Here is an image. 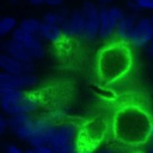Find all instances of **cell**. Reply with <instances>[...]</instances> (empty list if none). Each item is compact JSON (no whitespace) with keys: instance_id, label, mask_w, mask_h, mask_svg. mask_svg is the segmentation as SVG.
<instances>
[{"instance_id":"obj_1","label":"cell","mask_w":153,"mask_h":153,"mask_svg":"<svg viewBox=\"0 0 153 153\" xmlns=\"http://www.w3.org/2000/svg\"><path fill=\"white\" fill-rule=\"evenodd\" d=\"M152 123L148 114L138 107L122 110L114 122V132L122 142L139 144L151 137Z\"/></svg>"},{"instance_id":"obj_2","label":"cell","mask_w":153,"mask_h":153,"mask_svg":"<svg viewBox=\"0 0 153 153\" xmlns=\"http://www.w3.org/2000/svg\"><path fill=\"white\" fill-rule=\"evenodd\" d=\"M123 45L104 49L100 57V72L106 79H115L123 75L130 65V54Z\"/></svg>"},{"instance_id":"obj_3","label":"cell","mask_w":153,"mask_h":153,"mask_svg":"<svg viewBox=\"0 0 153 153\" xmlns=\"http://www.w3.org/2000/svg\"><path fill=\"white\" fill-rule=\"evenodd\" d=\"M37 100L22 90L0 89V107L11 116L19 114H32L38 108Z\"/></svg>"},{"instance_id":"obj_4","label":"cell","mask_w":153,"mask_h":153,"mask_svg":"<svg viewBox=\"0 0 153 153\" xmlns=\"http://www.w3.org/2000/svg\"><path fill=\"white\" fill-rule=\"evenodd\" d=\"M99 8L100 18L99 37L104 41L109 40L115 35L117 26L125 13L118 6L108 7L107 5H100Z\"/></svg>"},{"instance_id":"obj_5","label":"cell","mask_w":153,"mask_h":153,"mask_svg":"<svg viewBox=\"0 0 153 153\" xmlns=\"http://www.w3.org/2000/svg\"><path fill=\"white\" fill-rule=\"evenodd\" d=\"M12 38L26 48L33 61L42 59L45 56L44 46L39 35L28 33L18 27L12 33Z\"/></svg>"},{"instance_id":"obj_6","label":"cell","mask_w":153,"mask_h":153,"mask_svg":"<svg viewBox=\"0 0 153 153\" xmlns=\"http://www.w3.org/2000/svg\"><path fill=\"white\" fill-rule=\"evenodd\" d=\"M85 20V40L94 41L99 37L100 18V8L92 1H85L80 8Z\"/></svg>"},{"instance_id":"obj_7","label":"cell","mask_w":153,"mask_h":153,"mask_svg":"<svg viewBox=\"0 0 153 153\" xmlns=\"http://www.w3.org/2000/svg\"><path fill=\"white\" fill-rule=\"evenodd\" d=\"M56 125L52 121L46 118H39L34 120V127L33 134L27 141L32 147H38L41 145L49 144L53 137Z\"/></svg>"},{"instance_id":"obj_8","label":"cell","mask_w":153,"mask_h":153,"mask_svg":"<svg viewBox=\"0 0 153 153\" xmlns=\"http://www.w3.org/2000/svg\"><path fill=\"white\" fill-rule=\"evenodd\" d=\"M38 76L34 74H9L0 73V89H16L25 91L37 85Z\"/></svg>"},{"instance_id":"obj_9","label":"cell","mask_w":153,"mask_h":153,"mask_svg":"<svg viewBox=\"0 0 153 153\" xmlns=\"http://www.w3.org/2000/svg\"><path fill=\"white\" fill-rule=\"evenodd\" d=\"M34 127V119L31 114H19L8 117V129L21 140L28 141Z\"/></svg>"},{"instance_id":"obj_10","label":"cell","mask_w":153,"mask_h":153,"mask_svg":"<svg viewBox=\"0 0 153 153\" xmlns=\"http://www.w3.org/2000/svg\"><path fill=\"white\" fill-rule=\"evenodd\" d=\"M153 40L152 19H138L136 27L129 39V44L134 48H145Z\"/></svg>"},{"instance_id":"obj_11","label":"cell","mask_w":153,"mask_h":153,"mask_svg":"<svg viewBox=\"0 0 153 153\" xmlns=\"http://www.w3.org/2000/svg\"><path fill=\"white\" fill-rule=\"evenodd\" d=\"M0 68L3 72L14 75L34 74L35 71L33 61L22 62L4 53L0 56Z\"/></svg>"},{"instance_id":"obj_12","label":"cell","mask_w":153,"mask_h":153,"mask_svg":"<svg viewBox=\"0 0 153 153\" xmlns=\"http://www.w3.org/2000/svg\"><path fill=\"white\" fill-rule=\"evenodd\" d=\"M76 134L77 127L73 123H67L56 125L55 134L49 143V145L54 150H56L64 145L74 143Z\"/></svg>"},{"instance_id":"obj_13","label":"cell","mask_w":153,"mask_h":153,"mask_svg":"<svg viewBox=\"0 0 153 153\" xmlns=\"http://www.w3.org/2000/svg\"><path fill=\"white\" fill-rule=\"evenodd\" d=\"M85 17L81 9L74 10L71 13L68 26L65 32V36L84 39L85 38Z\"/></svg>"},{"instance_id":"obj_14","label":"cell","mask_w":153,"mask_h":153,"mask_svg":"<svg viewBox=\"0 0 153 153\" xmlns=\"http://www.w3.org/2000/svg\"><path fill=\"white\" fill-rule=\"evenodd\" d=\"M137 20L138 18L135 13L125 14L117 26L115 36L123 42H129V39L136 27Z\"/></svg>"},{"instance_id":"obj_15","label":"cell","mask_w":153,"mask_h":153,"mask_svg":"<svg viewBox=\"0 0 153 153\" xmlns=\"http://www.w3.org/2000/svg\"><path fill=\"white\" fill-rule=\"evenodd\" d=\"M2 49L4 50V54L15 58L19 61L22 62L33 61L31 58L30 55L27 52V50L26 49V48L13 38L3 42Z\"/></svg>"},{"instance_id":"obj_16","label":"cell","mask_w":153,"mask_h":153,"mask_svg":"<svg viewBox=\"0 0 153 153\" xmlns=\"http://www.w3.org/2000/svg\"><path fill=\"white\" fill-rule=\"evenodd\" d=\"M39 36L50 43H57L65 35L59 25L48 24L42 21Z\"/></svg>"},{"instance_id":"obj_17","label":"cell","mask_w":153,"mask_h":153,"mask_svg":"<svg viewBox=\"0 0 153 153\" xmlns=\"http://www.w3.org/2000/svg\"><path fill=\"white\" fill-rule=\"evenodd\" d=\"M42 21L37 19H25L21 20L19 23V27L27 33L34 34V35H39V33L42 27Z\"/></svg>"},{"instance_id":"obj_18","label":"cell","mask_w":153,"mask_h":153,"mask_svg":"<svg viewBox=\"0 0 153 153\" xmlns=\"http://www.w3.org/2000/svg\"><path fill=\"white\" fill-rule=\"evenodd\" d=\"M17 28V21L13 17H4L0 19V35L4 36L13 33Z\"/></svg>"},{"instance_id":"obj_19","label":"cell","mask_w":153,"mask_h":153,"mask_svg":"<svg viewBox=\"0 0 153 153\" xmlns=\"http://www.w3.org/2000/svg\"><path fill=\"white\" fill-rule=\"evenodd\" d=\"M42 21L48 23V24H57V25H59L58 13H52V12L47 13L43 17Z\"/></svg>"},{"instance_id":"obj_20","label":"cell","mask_w":153,"mask_h":153,"mask_svg":"<svg viewBox=\"0 0 153 153\" xmlns=\"http://www.w3.org/2000/svg\"><path fill=\"white\" fill-rule=\"evenodd\" d=\"M141 10L153 11V0H136Z\"/></svg>"},{"instance_id":"obj_21","label":"cell","mask_w":153,"mask_h":153,"mask_svg":"<svg viewBox=\"0 0 153 153\" xmlns=\"http://www.w3.org/2000/svg\"><path fill=\"white\" fill-rule=\"evenodd\" d=\"M75 149H76L75 143H71L70 144L64 145V146H62L61 148H58V149L55 150V153H71Z\"/></svg>"},{"instance_id":"obj_22","label":"cell","mask_w":153,"mask_h":153,"mask_svg":"<svg viewBox=\"0 0 153 153\" xmlns=\"http://www.w3.org/2000/svg\"><path fill=\"white\" fill-rule=\"evenodd\" d=\"M126 6L132 13H137L141 10L140 7L138 6V4H137L136 0H128L127 3H126Z\"/></svg>"},{"instance_id":"obj_23","label":"cell","mask_w":153,"mask_h":153,"mask_svg":"<svg viewBox=\"0 0 153 153\" xmlns=\"http://www.w3.org/2000/svg\"><path fill=\"white\" fill-rule=\"evenodd\" d=\"M8 129V118H6L4 114L0 115V134L4 135Z\"/></svg>"},{"instance_id":"obj_24","label":"cell","mask_w":153,"mask_h":153,"mask_svg":"<svg viewBox=\"0 0 153 153\" xmlns=\"http://www.w3.org/2000/svg\"><path fill=\"white\" fill-rule=\"evenodd\" d=\"M34 149L37 152V153H55V150L49 144L34 147Z\"/></svg>"},{"instance_id":"obj_25","label":"cell","mask_w":153,"mask_h":153,"mask_svg":"<svg viewBox=\"0 0 153 153\" xmlns=\"http://www.w3.org/2000/svg\"><path fill=\"white\" fill-rule=\"evenodd\" d=\"M5 153H26V152L15 144H8L5 147Z\"/></svg>"},{"instance_id":"obj_26","label":"cell","mask_w":153,"mask_h":153,"mask_svg":"<svg viewBox=\"0 0 153 153\" xmlns=\"http://www.w3.org/2000/svg\"><path fill=\"white\" fill-rule=\"evenodd\" d=\"M62 3H63V0H45L44 2L45 4L48 6H52V7L60 6Z\"/></svg>"},{"instance_id":"obj_27","label":"cell","mask_w":153,"mask_h":153,"mask_svg":"<svg viewBox=\"0 0 153 153\" xmlns=\"http://www.w3.org/2000/svg\"><path fill=\"white\" fill-rule=\"evenodd\" d=\"M145 51H146V54L148 55V56L153 59V40L145 47Z\"/></svg>"},{"instance_id":"obj_28","label":"cell","mask_w":153,"mask_h":153,"mask_svg":"<svg viewBox=\"0 0 153 153\" xmlns=\"http://www.w3.org/2000/svg\"><path fill=\"white\" fill-rule=\"evenodd\" d=\"M29 2V4L33 5H41L42 4H44L45 0H27Z\"/></svg>"},{"instance_id":"obj_29","label":"cell","mask_w":153,"mask_h":153,"mask_svg":"<svg viewBox=\"0 0 153 153\" xmlns=\"http://www.w3.org/2000/svg\"><path fill=\"white\" fill-rule=\"evenodd\" d=\"M114 0H97V2L100 4V5H108L111 3H113Z\"/></svg>"},{"instance_id":"obj_30","label":"cell","mask_w":153,"mask_h":153,"mask_svg":"<svg viewBox=\"0 0 153 153\" xmlns=\"http://www.w3.org/2000/svg\"><path fill=\"white\" fill-rule=\"evenodd\" d=\"M26 153H37V152L35 151V149H34L33 147H32V148L27 149V150L26 151Z\"/></svg>"},{"instance_id":"obj_31","label":"cell","mask_w":153,"mask_h":153,"mask_svg":"<svg viewBox=\"0 0 153 153\" xmlns=\"http://www.w3.org/2000/svg\"><path fill=\"white\" fill-rule=\"evenodd\" d=\"M100 153H114V152H113V151H111V150H109V149H105V150L101 151Z\"/></svg>"},{"instance_id":"obj_32","label":"cell","mask_w":153,"mask_h":153,"mask_svg":"<svg viewBox=\"0 0 153 153\" xmlns=\"http://www.w3.org/2000/svg\"><path fill=\"white\" fill-rule=\"evenodd\" d=\"M147 153H153V143L151 145V147L148 149V152Z\"/></svg>"},{"instance_id":"obj_33","label":"cell","mask_w":153,"mask_h":153,"mask_svg":"<svg viewBox=\"0 0 153 153\" xmlns=\"http://www.w3.org/2000/svg\"><path fill=\"white\" fill-rule=\"evenodd\" d=\"M10 2L12 4H18L19 2V0H10Z\"/></svg>"},{"instance_id":"obj_34","label":"cell","mask_w":153,"mask_h":153,"mask_svg":"<svg viewBox=\"0 0 153 153\" xmlns=\"http://www.w3.org/2000/svg\"><path fill=\"white\" fill-rule=\"evenodd\" d=\"M151 137L153 138V123L152 125V128H151Z\"/></svg>"},{"instance_id":"obj_35","label":"cell","mask_w":153,"mask_h":153,"mask_svg":"<svg viewBox=\"0 0 153 153\" xmlns=\"http://www.w3.org/2000/svg\"><path fill=\"white\" fill-rule=\"evenodd\" d=\"M71 153H80V152H78V151H77L76 149H75V150H74V151H73L72 152H71Z\"/></svg>"},{"instance_id":"obj_36","label":"cell","mask_w":153,"mask_h":153,"mask_svg":"<svg viewBox=\"0 0 153 153\" xmlns=\"http://www.w3.org/2000/svg\"><path fill=\"white\" fill-rule=\"evenodd\" d=\"M82 153H94L93 152H91V151H89V152H82Z\"/></svg>"},{"instance_id":"obj_37","label":"cell","mask_w":153,"mask_h":153,"mask_svg":"<svg viewBox=\"0 0 153 153\" xmlns=\"http://www.w3.org/2000/svg\"><path fill=\"white\" fill-rule=\"evenodd\" d=\"M152 21H153V18H152Z\"/></svg>"}]
</instances>
